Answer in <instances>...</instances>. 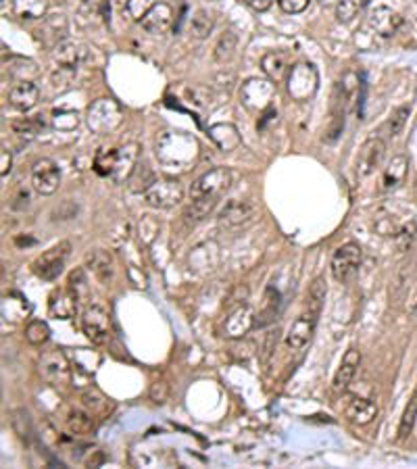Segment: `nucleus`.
Wrapping results in <instances>:
<instances>
[{
    "instance_id": "42",
    "label": "nucleus",
    "mask_w": 417,
    "mask_h": 469,
    "mask_svg": "<svg viewBox=\"0 0 417 469\" xmlns=\"http://www.w3.org/2000/svg\"><path fill=\"white\" fill-rule=\"evenodd\" d=\"M92 167L98 175H104V177H111L113 175V167H115V148L113 150H100L96 152L94 161H92Z\"/></svg>"
},
{
    "instance_id": "16",
    "label": "nucleus",
    "mask_w": 417,
    "mask_h": 469,
    "mask_svg": "<svg viewBox=\"0 0 417 469\" xmlns=\"http://www.w3.org/2000/svg\"><path fill=\"white\" fill-rule=\"evenodd\" d=\"M257 215V205L251 200H230L219 211V223L228 228H240L253 221Z\"/></svg>"
},
{
    "instance_id": "11",
    "label": "nucleus",
    "mask_w": 417,
    "mask_h": 469,
    "mask_svg": "<svg viewBox=\"0 0 417 469\" xmlns=\"http://www.w3.org/2000/svg\"><path fill=\"white\" fill-rule=\"evenodd\" d=\"M61 184V169L54 161L50 159H40L33 167H31V186L36 192L50 196L56 192Z\"/></svg>"
},
{
    "instance_id": "26",
    "label": "nucleus",
    "mask_w": 417,
    "mask_h": 469,
    "mask_svg": "<svg viewBox=\"0 0 417 469\" xmlns=\"http://www.w3.org/2000/svg\"><path fill=\"white\" fill-rule=\"evenodd\" d=\"M261 69L272 81H282L288 75V56L280 50H272L261 58Z\"/></svg>"
},
{
    "instance_id": "14",
    "label": "nucleus",
    "mask_w": 417,
    "mask_h": 469,
    "mask_svg": "<svg viewBox=\"0 0 417 469\" xmlns=\"http://www.w3.org/2000/svg\"><path fill=\"white\" fill-rule=\"evenodd\" d=\"M368 25L382 38H393L395 33H399L401 25H403V17L393 10L391 6H376L372 8L370 17H368Z\"/></svg>"
},
{
    "instance_id": "28",
    "label": "nucleus",
    "mask_w": 417,
    "mask_h": 469,
    "mask_svg": "<svg viewBox=\"0 0 417 469\" xmlns=\"http://www.w3.org/2000/svg\"><path fill=\"white\" fill-rule=\"evenodd\" d=\"M217 259H219L217 246H215L213 242H205V244L196 246V248L190 253V267L196 269V271H198V269L211 271V269H215Z\"/></svg>"
},
{
    "instance_id": "51",
    "label": "nucleus",
    "mask_w": 417,
    "mask_h": 469,
    "mask_svg": "<svg viewBox=\"0 0 417 469\" xmlns=\"http://www.w3.org/2000/svg\"><path fill=\"white\" fill-rule=\"evenodd\" d=\"M148 397H150V401H152V403L163 405V403L167 401V397H169V384H167V382H163V380L155 382V384L150 386V390H148Z\"/></svg>"
},
{
    "instance_id": "55",
    "label": "nucleus",
    "mask_w": 417,
    "mask_h": 469,
    "mask_svg": "<svg viewBox=\"0 0 417 469\" xmlns=\"http://www.w3.org/2000/svg\"><path fill=\"white\" fill-rule=\"evenodd\" d=\"M10 169H13V154L6 146H2L0 148V173H2V177H6L10 173Z\"/></svg>"
},
{
    "instance_id": "4",
    "label": "nucleus",
    "mask_w": 417,
    "mask_h": 469,
    "mask_svg": "<svg viewBox=\"0 0 417 469\" xmlns=\"http://www.w3.org/2000/svg\"><path fill=\"white\" fill-rule=\"evenodd\" d=\"M232 171L228 167H215L207 173H203L192 186H190V198H221L232 186Z\"/></svg>"
},
{
    "instance_id": "59",
    "label": "nucleus",
    "mask_w": 417,
    "mask_h": 469,
    "mask_svg": "<svg viewBox=\"0 0 417 469\" xmlns=\"http://www.w3.org/2000/svg\"><path fill=\"white\" fill-rule=\"evenodd\" d=\"M322 4H334V2H340V0H320Z\"/></svg>"
},
{
    "instance_id": "41",
    "label": "nucleus",
    "mask_w": 417,
    "mask_h": 469,
    "mask_svg": "<svg viewBox=\"0 0 417 469\" xmlns=\"http://www.w3.org/2000/svg\"><path fill=\"white\" fill-rule=\"evenodd\" d=\"M417 422V390L411 395L407 407H405V413L401 418V426H399V438H407L411 432H414V426Z\"/></svg>"
},
{
    "instance_id": "31",
    "label": "nucleus",
    "mask_w": 417,
    "mask_h": 469,
    "mask_svg": "<svg viewBox=\"0 0 417 469\" xmlns=\"http://www.w3.org/2000/svg\"><path fill=\"white\" fill-rule=\"evenodd\" d=\"M67 430L73 434V436H86L94 430V420H92V413L90 411H84V409H71L67 413Z\"/></svg>"
},
{
    "instance_id": "10",
    "label": "nucleus",
    "mask_w": 417,
    "mask_h": 469,
    "mask_svg": "<svg viewBox=\"0 0 417 469\" xmlns=\"http://www.w3.org/2000/svg\"><path fill=\"white\" fill-rule=\"evenodd\" d=\"M81 330L92 344H104L111 338V319L102 307H90L81 315Z\"/></svg>"
},
{
    "instance_id": "43",
    "label": "nucleus",
    "mask_w": 417,
    "mask_h": 469,
    "mask_svg": "<svg viewBox=\"0 0 417 469\" xmlns=\"http://www.w3.org/2000/svg\"><path fill=\"white\" fill-rule=\"evenodd\" d=\"M217 207V198H192L190 207H188V215L194 221H200L205 217H209V213Z\"/></svg>"
},
{
    "instance_id": "37",
    "label": "nucleus",
    "mask_w": 417,
    "mask_h": 469,
    "mask_svg": "<svg viewBox=\"0 0 417 469\" xmlns=\"http://www.w3.org/2000/svg\"><path fill=\"white\" fill-rule=\"evenodd\" d=\"M326 292H328V288H326L324 278H315L313 284L309 286V292H307V311H309V313L320 315L322 305H324V301H326Z\"/></svg>"
},
{
    "instance_id": "18",
    "label": "nucleus",
    "mask_w": 417,
    "mask_h": 469,
    "mask_svg": "<svg viewBox=\"0 0 417 469\" xmlns=\"http://www.w3.org/2000/svg\"><path fill=\"white\" fill-rule=\"evenodd\" d=\"M77 309H79V299L75 296V292L69 286L52 292V296L48 301V313L52 319H71V317H75Z\"/></svg>"
},
{
    "instance_id": "25",
    "label": "nucleus",
    "mask_w": 417,
    "mask_h": 469,
    "mask_svg": "<svg viewBox=\"0 0 417 469\" xmlns=\"http://www.w3.org/2000/svg\"><path fill=\"white\" fill-rule=\"evenodd\" d=\"M136 159H138V144H125L121 148H115V167L111 180L123 182L125 177H129L136 167Z\"/></svg>"
},
{
    "instance_id": "49",
    "label": "nucleus",
    "mask_w": 417,
    "mask_h": 469,
    "mask_svg": "<svg viewBox=\"0 0 417 469\" xmlns=\"http://www.w3.org/2000/svg\"><path fill=\"white\" fill-rule=\"evenodd\" d=\"M357 10H359L357 0H340L338 6H336V17H338V21L349 23V21H353V17L357 15Z\"/></svg>"
},
{
    "instance_id": "46",
    "label": "nucleus",
    "mask_w": 417,
    "mask_h": 469,
    "mask_svg": "<svg viewBox=\"0 0 417 469\" xmlns=\"http://www.w3.org/2000/svg\"><path fill=\"white\" fill-rule=\"evenodd\" d=\"M69 288L75 292V296L79 299V303L88 296L90 286H88V280H86V271L84 269H75V271L69 273Z\"/></svg>"
},
{
    "instance_id": "35",
    "label": "nucleus",
    "mask_w": 417,
    "mask_h": 469,
    "mask_svg": "<svg viewBox=\"0 0 417 469\" xmlns=\"http://www.w3.org/2000/svg\"><path fill=\"white\" fill-rule=\"evenodd\" d=\"M10 426H13V432L19 436V440L25 443V445H29V440L33 436V428H31L29 413L25 409H15L10 413Z\"/></svg>"
},
{
    "instance_id": "12",
    "label": "nucleus",
    "mask_w": 417,
    "mask_h": 469,
    "mask_svg": "<svg viewBox=\"0 0 417 469\" xmlns=\"http://www.w3.org/2000/svg\"><path fill=\"white\" fill-rule=\"evenodd\" d=\"M384 154H386L384 140H380V138L365 140L359 148V154H357V175L361 180L370 177L380 167V163L384 161Z\"/></svg>"
},
{
    "instance_id": "52",
    "label": "nucleus",
    "mask_w": 417,
    "mask_h": 469,
    "mask_svg": "<svg viewBox=\"0 0 417 469\" xmlns=\"http://www.w3.org/2000/svg\"><path fill=\"white\" fill-rule=\"evenodd\" d=\"M309 2H311V0H278L280 8H282L284 13H288V15H299V13H303V10L309 6Z\"/></svg>"
},
{
    "instance_id": "24",
    "label": "nucleus",
    "mask_w": 417,
    "mask_h": 469,
    "mask_svg": "<svg viewBox=\"0 0 417 469\" xmlns=\"http://www.w3.org/2000/svg\"><path fill=\"white\" fill-rule=\"evenodd\" d=\"M345 415L349 422L357 424V426H368L376 420L378 415V407L374 401L370 399H361V397H353L345 409Z\"/></svg>"
},
{
    "instance_id": "9",
    "label": "nucleus",
    "mask_w": 417,
    "mask_h": 469,
    "mask_svg": "<svg viewBox=\"0 0 417 469\" xmlns=\"http://www.w3.org/2000/svg\"><path fill=\"white\" fill-rule=\"evenodd\" d=\"M38 372L48 384L58 386V384H65L69 380L71 367H69L67 357L58 349H50V351H44L38 357Z\"/></svg>"
},
{
    "instance_id": "47",
    "label": "nucleus",
    "mask_w": 417,
    "mask_h": 469,
    "mask_svg": "<svg viewBox=\"0 0 417 469\" xmlns=\"http://www.w3.org/2000/svg\"><path fill=\"white\" fill-rule=\"evenodd\" d=\"M52 125L61 132H71L79 125V117L77 113H71V111H56L52 117Z\"/></svg>"
},
{
    "instance_id": "36",
    "label": "nucleus",
    "mask_w": 417,
    "mask_h": 469,
    "mask_svg": "<svg viewBox=\"0 0 417 469\" xmlns=\"http://www.w3.org/2000/svg\"><path fill=\"white\" fill-rule=\"evenodd\" d=\"M40 119H31V117H19V119H13L10 121V129L15 136H19L21 140L29 142L38 136L40 132Z\"/></svg>"
},
{
    "instance_id": "38",
    "label": "nucleus",
    "mask_w": 417,
    "mask_h": 469,
    "mask_svg": "<svg viewBox=\"0 0 417 469\" xmlns=\"http://www.w3.org/2000/svg\"><path fill=\"white\" fill-rule=\"evenodd\" d=\"M81 405H84L92 415H102V413H107V409H109V399H107L100 390L90 388V390L81 392Z\"/></svg>"
},
{
    "instance_id": "60",
    "label": "nucleus",
    "mask_w": 417,
    "mask_h": 469,
    "mask_svg": "<svg viewBox=\"0 0 417 469\" xmlns=\"http://www.w3.org/2000/svg\"><path fill=\"white\" fill-rule=\"evenodd\" d=\"M368 2H370V0H363V4H368Z\"/></svg>"
},
{
    "instance_id": "39",
    "label": "nucleus",
    "mask_w": 417,
    "mask_h": 469,
    "mask_svg": "<svg viewBox=\"0 0 417 469\" xmlns=\"http://www.w3.org/2000/svg\"><path fill=\"white\" fill-rule=\"evenodd\" d=\"M48 338H50V328H48L46 321L33 319V321L27 324V328H25V340L31 347H42Z\"/></svg>"
},
{
    "instance_id": "21",
    "label": "nucleus",
    "mask_w": 417,
    "mask_h": 469,
    "mask_svg": "<svg viewBox=\"0 0 417 469\" xmlns=\"http://www.w3.org/2000/svg\"><path fill=\"white\" fill-rule=\"evenodd\" d=\"M86 267L94 273V278L100 282V284H111L113 282V276H115V267H113V257L111 253L102 251V248H96L92 253H88L86 257Z\"/></svg>"
},
{
    "instance_id": "1",
    "label": "nucleus",
    "mask_w": 417,
    "mask_h": 469,
    "mask_svg": "<svg viewBox=\"0 0 417 469\" xmlns=\"http://www.w3.org/2000/svg\"><path fill=\"white\" fill-rule=\"evenodd\" d=\"M157 159L167 169L186 171L198 159V142L186 132H163L157 138Z\"/></svg>"
},
{
    "instance_id": "33",
    "label": "nucleus",
    "mask_w": 417,
    "mask_h": 469,
    "mask_svg": "<svg viewBox=\"0 0 417 469\" xmlns=\"http://www.w3.org/2000/svg\"><path fill=\"white\" fill-rule=\"evenodd\" d=\"M236 46H238V35L232 31V29H226L219 40L215 42V48H213V58L217 63H226L234 56L236 52Z\"/></svg>"
},
{
    "instance_id": "57",
    "label": "nucleus",
    "mask_w": 417,
    "mask_h": 469,
    "mask_svg": "<svg viewBox=\"0 0 417 469\" xmlns=\"http://www.w3.org/2000/svg\"><path fill=\"white\" fill-rule=\"evenodd\" d=\"M127 2H129V0H113V4H115V6H121V8H125Z\"/></svg>"
},
{
    "instance_id": "2",
    "label": "nucleus",
    "mask_w": 417,
    "mask_h": 469,
    "mask_svg": "<svg viewBox=\"0 0 417 469\" xmlns=\"http://www.w3.org/2000/svg\"><path fill=\"white\" fill-rule=\"evenodd\" d=\"M320 88V75L313 65L309 63H299L290 67L288 77H286V90L292 96V100L307 102L315 96Z\"/></svg>"
},
{
    "instance_id": "8",
    "label": "nucleus",
    "mask_w": 417,
    "mask_h": 469,
    "mask_svg": "<svg viewBox=\"0 0 417 469\" xmlns=\"http://www.w3.org/2000/svg\"><path fill=\"white\" fill-rule=\"evenodd\" d=\"M144 200L155 209H171L184 200V188L178 180H157L144 192Z\"/></svg>"
},
{
    "instance_id": "6",
    "label": "nucleus",
    "mask_w": 417,
    "mask_h": 469,
    "mask_svg": "<svg viewBox=\"0 0 417 469\" xmlns=\"http://www.w3.org/2000/svg\"><path fill=\"white\" fill-rule=\"evenodd\" d=\"M276 94V86L272 84V79H249L246 84H242L240 90V102L251 111V113H265L267 109H272V100Z\"/></svg>"
},
{
    "instance_id": "15",
    "label": "nucleus",
    "mask_w": 417,
    "mask_h": 469,
    "mask_svg": "<svg viewBox=\"0 0 417 469\" xmlns=\"http://www.w3.org/2000/svg\"><path fill=\"white\" fill-rule=\"evenodd\" d=\"M315 326H317V315L315 313L307 311L301 317H297L292 321V326L288 328V332H286V347L292 349V351H301L303 347H307L309 340L313 338Z\"/></svg>"
},
{
    "instance_id": "48",
    "label": "nucleus",
    "mask_w": 417,
    "mask_h": 469,
    "mask_svg": "<svg viewBox=\"0 0 417 469\" xmlns=\"http://www.w3.org/2000/svg\"><path fill=\"white\" fill-rule=\"evenodd\" d=\"M155 4H157V0H129L127 6H125V10L129 13V17H132L134 21H142L144 15H146Z\"/></svg>"
},
{
    "instance_id": "30",
    "label": "nucleus",
    "mask_w": 417,
    "mask_h": 469,
    "mask_svg": "<svg viewBox=\"0 0 417 469\" xmlns=\"http://www.w3.org/2000/svg\"><path fill=\"white\" fill-rule=\"evenodd\" d=\"M280 305H282L280 292H278L276 288L269 286V288L265 290L263 307H261V311H259V315H257V326H255V328H263V326L272 324V321L278 317V313H280Z\"/></svg>"
},
{
    "instance_id": "34",
    "label": "nucleus",
    "mask_w": 417,
    "mask_h": 469,
    "mask_svg": "<svg viewBox=\"0 0 417 469\" xmlns=\"http://www.w3.org/2000/svg\"><path fill=\"white\" fill-rule=\"evenodd\" d=\"M127 180H129V190L132 192H146L157 182L152 169L146 163H136V167H134V171H132V175Z\"/></svg>"
},
{
    "instance_id": "50",
    "label": "nucleus",
    "mask_w": 417,
    "mask_h": 469,
    "mask_svg": "<svg viewBox=\"0 0 417 469\" xmlns=\"http://www.w3.org/2000/svg\"><path fill=\"white\" fill-rule=\"evenodd\" d=\"M29 202H31V192H29V188H27V186H19V188H17V194L13 196L10 209H13V211H23V209L29 207Z\"/></svg>"
},
{
    "instance_id": "27",
    "label": "nucleus",
    "mask_w": 417,
    "mask_h": 469,
    "mask_svg": "<svg viewBox=\"0 0 417 469\" xmlns=\"http://www.w3.org/2000/svg\"><path fill=\"white\" fill-rule=\"evenodd\" d=\"M409 171V161L405 154H397L393 157V161L388 163V167L384 169V190H395L399 188Z\"/></svg>"
},
{
    "instance_id": "45",
    "label": "nucleus",
    "mask_w": 417,
    "mask_h": 469,
    "mask_svg": "<svg viewBox=\"0 0 417 469\" xmlns=\"http://www.w3.org/2000/svg\"><path fill=\"white\" fill-rule=\"evenodd\" d=\"M73 79H75V67H65V65H58V67L52 71V75H50L52 86L58 88V90L69 88V86L73 84Z\"/></svg>"
},
{
    "instance_id": "54",
    "label": "nucleus",
    "mask_w": 417,
    "mask_h": 469,
    "mask_svg": "<svg viewBox=\"0 0 417 469\" xmlns=\"http://www.w3.org/2000/svg\"><path fill=\"white\" fill-rule=\"evenodd\" d=\"M409 271H411V267H407V263L399 267L397 280H395V292H397V294H401V292L407 290V286H409Z\"/></svg>"
},
{
    "instance_id": "22",
    "label": "nucleus",
    "mask_w": 417,
    "mask_h": 469,
    "mask_svg": "<svg viewBox=\"0 0 417 469\" xmlns=\"http://www.w3.org/2000/svg\"><path fill=\"white\" fill-rule=\"evenodd\" d=\"M38 98H40V90L33 81H17L8 90V102L23 113L33 109L38 104Z\"/></svg>"
},
{
    "instance_id": "53",
    "label": "nucleus",
    "mask_w": 417,
    "mask_h": 469,
    "mask_svg": "<svg viewBox=\"0 0 417 469\" xmlns=\"http://www.w3.org/2000/svg\"><path fill=\"white\" fill-rule=\"evenodd\" d=\"M157 232H159V223H157L150 215H144V217H142V221H140V236L144 234V236H146L144 240H146V242H150V240L155 238V234H157Z\"/></svg>"
},
{
    "instance_id": "56",
    "label": "nucleus",
    "mask_w": 417,
    "mask_h": 469,
    "mask_svg": "<svg viewBox=\"0 0 417 469\" xmlns=\"http://www.w3.org/2000/svg\"><path fill=\"white\" fill-rule=\"evenodd\" d=\"M251 8H255V10H259V13H263V10H267L272 4H274V0H244Z\"/></svg>"
},
{
    "instance_id": "23",
    "label": "nucleus",
    "mask_w": 417,
    "mask_h": 469,
    "mask_svg": "<svg viewBox=\"0 0 417 469\" xmlns=\"http://www.w3.org/2000/svg\"><path fill=\"white\" fill-rule=\"evenodd\" d=\"M209 138L221 152H232L242 144L240 132L232 123H215L209 127Z\"/></svg>"
},
{
    "instance_id": "20",
    "label": "nucleus",
    "mask_w": 417,
    "mask_h": 469,
    "mask_svg": "<svg viewBox=\"0 0 417 469\" xmlns=\"http://www.w3.org/2000/svg\"><path fill=\"white\" fill-rule=\"evenodd\" d=\"M171 21H173V10L167 2H157L142 19V27L144 31L148 33H165L169 27H171Z\"/></svg>"
},
{
    "instance_id": "7",
    "label": "nucleus",
    "mask_w": 417,
    "mask_h": 469,
    "mask_svg": "<svg viewBox=\"0 0 417 469\" xmlns=\"http://www.w3.org/2000/svg\"><path fill=\"white\" fill-rule=\"evenodd\" d=\"M69 251H71V244L69 242H61V244L52 246L50 251L42 253L31 263V271L40 280H44V282H54L63 273V267H65V261L69 257Z\"/></svg>"
},
{
    "instance_id": "17",
    "label": "nucleus",
    "mask_w": 417,
    "mask_h": 469,
    "mask_svg": "<svg viewBox=\"0 0 417 469\" xmlns=\"http://www.w3.org/2000/svg\"><path fill=\"white\" fill-rule=\"evenodd\" d=\"M52 58L58 63V65H65V67H79V65H86L90 61V48L86 44H79V42H71V40H61L54 50H52Z\"/></svg>"
},
{
    "instance_id": "13",
    "label": "nucleus",
    "mask_w": 417,
    "mask_h": 469,
    "mask_svg": "<svg viewBox=\"0 0 417 469\" xmlns=\"http://www.w3.org/2000/svg\"><path fill=\"white\" fill-rule=\"evenodd\" d=\"M255 326H257L255 311L246 303H242L226 317V321H223V336L232 338V340H238V338H244Z\"/></svg>"
},
{
    "instance_id": "40",
    "label": "nucleus",
    "mask_w": 417,
    "mask_h": 469,
    "mask_svg": "<svg viewBox=\"0 0 417 469\" xmlns=\"http://www.w3.org/2000/svg\"><path fill=\"white\" fill-rule=\"evenodd\" d=\"M8 71L13 77H17L19 81H31L38 75V67L36 63L27 61V58H13L8 63Z\"/></svg>"
},
{
    "instance_id": "3",
    "label": "nucleus",
    "mask_w": 417,
    "mask_h": 469,
    "mask_svg": "<svg viewBox=\"0 0 417 469\" xmlns=\"http://www.w3.org/2000/svg\"><path fill=\"white\" fill-rule=\"evenodd\" d=\"M121 121H123V111L111 98H98L88 109V127L98 136L111 134L113 129L121 125Z\"/></svg>"
},
{
    "instance_id": "19",
    "label": "nucleus",
    "mask_w": 417,
    "mask_h": 469,
    "mask_svg": "<svg viewBox=\"0 0 417 469\" xmlns=\"http://www.w3.org/2000/svg\"><path fill=\"white\" fill-rule=\"evenodd\" d=\"M359 365H361V353L357 349H349L343 357V363L334 376V390L336 392H347L349 386L353 384L357 372H359Z\"/></svg>"
},
{
    "instance_id": "32",
    "label": "nucleus",
    "mask_w": 417,
    "mask_h": 469,
    "mask_svg": "<svg viewBox=\"0 0 417 469\" xmlns=\"http://www.w3.org/2000/svg\"><path fill=\"white\" fill-rule=\"evenodd\" d=\"M15 15L27 21L42 19L48 10V0H15Z\"/></svg>"
},
{
    "instance_id": "5",
    "label": "nucleus",
    "mask_w": 417,
    "mask_h": 469,
    "mask_svg": "<svg viewBox=\"0 0 417 469\" xmlns=\"http://www.w3.org/2000/svg\"><path fill=\"white\" fill-rule=\"evenodd\" d=\"M361 261H363L361 246L355 244V242H347V244H343L340 248L334 251L332 261H330V271H332L336 282L347 284L357 276V271L361 267Z\"/></svg>"
},
{
    "instance_id": "29",
    "label": "nucleus",
    "mask_w": 417,
    "mask_h": 469,
    "mask_svg": "<svg viewBox=\"0 0 417 469\" xmlns=\"http://www.w3.org/2000/svg\"><path fill=\"white\" fill-rule=\"evenodd\" d=\"M213 27H215V17H213V13L207 10V8L194 10V13L190 15V19H188V31H190V35L196 38V40H205V38L213 31Z\"/></svg>"
},
{
    "instance_id": "58",
    "label": "nucleus",
    "mask_w": 417,
    "mask_h": 469,
    "mask_svg": "<svg viewBox=\"0 0 417 469\" xmlns=\"http://www.w3.org/2000/svg\"><path fill=\"white\" fill-rule=\"evenodd\" d=\"M411 313H414V315H417V299L414 301V305H411Z\"/></svg>"
},
{
    "instance_id": "44",
    "label": "nucleus",
    "mask_w": 417,
    "mask_h": 469,
    "mask_svg": "<svg viewBox=\"0 0 417 469\" xmlns=\"http://www.w3.org/2000/svg\"><path fill=\"white\" fill-rule=\"evenodd\" d=\"M409 115H411V106H409V104H403V106H399V109L393 111V115H391V119H388V132H391L393 138L399 136V134L403 132V127H405Z\"/></svg>"
}]
</instances>
